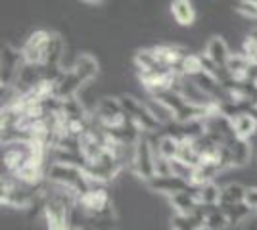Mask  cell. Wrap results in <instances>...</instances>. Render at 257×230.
Here are the masks:
<instances>
[{"mask_svg":"<svg viewBox=\"0 0 257 230\" xmlns=\"http://www.w3.org/2000/svg\"><path fill=\"white\" fill-rule=\"evenodd\" d=\"M62 54H64V39L58 33L46 29L33 31L22 46L23 64L41 67L46 79L50 81H56V77L62 73L60 71Z\"/></svg>","mask_w":257,"mask_h":230,"instance_id":"6da1fadb","label":"cell"},{"mask_svg":"<svg viewBox=\"0 0 257 230\" xmlns=\"http://www.w3.org/2000/svg\"><path fill=\"white\" fill-rule=\"evenodd\" d=\"M41 199L48 230H75L73 213L77 207V196L56 184L44 182Z\"/></svg>","mask_w":257,"mask_h":230,"instance_id":"7a4b0ae2","label":"cell"},{"mask_svg":"<svg viewBox=\"0 0 257 230\" xmlns=\"http://www.w3.org/2000/svg\"><path fill=\"white\" fill-rule=\"evenodd\" d=\"M98 62L94 56L81 54L75 60L71 69L62 71L54 81V94L58 100H69L75 98L79 88L85 87L98 75Z\"/></svg>","mask_w":257,"mask_h":230,"instance_id":"3957f363","label":"cell"},{"mask_svg":"<svg viewBox=\"0 0 257 230\" xmlns=\"http://www.w3.org/2000/svg\"><path fill=\"white\" fill-rule=\"evenodd\" d=\"M46 182L64 188L77 197H81L94 186L83 167L71 163H58V161H50L46 167Z\"/></svg>","mask_w":257,"mask_h":230,"instance_id":"277c9868","label":"cell"},{"mask_svg":"<svg viewBox=\"0 0 257 230\" xmlns=\"http://www.w3.org/2000/svg\"><path fill=\"white\" fill-rule=\"evenodd\" d=\"M123 167H125V161L113 150L106 148L104 152H100L94 157L86 159L85 173L90 178L92 184H106V182L113 180L123 171Z\"/></svg>","mask_w":257,"mask_h":230,"instance_id":"5b68a950","label":"cell"},{"mask_svg":"<svg viewBox=\"0 0 257 230\" xmlns=\"http://www.w3.org/2000/svg\"><path fill=\"white\" fill-rule=\"evenodd\" d=\"M44 186V184H43ZM43 186L33 188L23 184L20 180H16L10 175H2V182H0V201L2 205L14 209H25L31 207L33 203L43 197Z\"/></svg>","mask_w":257,"mask_h":230,"instance_id":"8992f818","label":"cell"},{"mask_svg":"<svg viewBox=\"0 0 257 230\" xmlns=\"http://www.w3.org/2000/svg\"><path fill=\"white\" fill-rule=\"evenodd\" d=\"M77 213H81L83 217L98 219V217H107L113 215V201L104 184H94L86 194L77 197Z\"/></svg>","mask_w":257,"mask_h":230,"instance_id":"52a82bcc","label":"cell"},{"mask_svg":"<svg viewBox=\"0 0 257 230\" xmlns=\"http://www.w3.org/2000/svg\"><path fill=\"white\" fill-rule=\"evenodd\" d=\"M121 106L125 110L127 119L139 129L142 134L144 132H156L161 127L160 119L156 117V113L152 111V108L148 104L140 102L135 96H121Z\"/></svg>","mask_w":257,"mask_h":230,"instance_id":"ba28073f","label":"cell"},{"mask_svg":"<svg viewBox=\"0 0 257 230\" xmlns=\"http://www.w3.org/2000/svg\"><path fill=\"white\" fill-rule=\"evenodd\" d=\"M156 167H158V153L154 152V146L150 140L146 136H142L139 144L135 146L128 169L133 171V175L139 176L140 180L148 182L156 176Z\"/></svg>","mask_w":257,"mask_h":230,"instance_id":"9c48e42d","label":"cell"},{"mask_svg":"<svg viewBox=\"0 0 257 230\" xmlns=\"http://www.w3.org/2000/svg\"><path fill=\"white\" fill-rule=\"evenodd\" d=\"M90 117H92V123L98 125L102 131L119 129L127 121V115H125V110H123L119 98H102L96 104L94 113Z\"/></svg>","mask_w":257,"mask_h":230,"instance_id":"30bf717a","label":"cell"},{"mask_svg":"<svg viewBox=\"0 0 257 230\" xmlns=\"http://www.w3.org/2000/svg\"><path fill=\"white\" fill-rule=\"evenodd\" d=\"M23 56L22 50H16L12 44H2V54H0V85L2 88L14 87L18 77L22 73Z\"/></svg>","mask_w":257,"mask_h":230,"instance_id":"8fae6325","label":"cell"},{"mask_svg":"<svg viewBox=\"0 0 257 230\" xmlns=\"http://www.w3.org/2000/svg\"><path fill=\"white\" fill-rule=\"evenodd\" d=\"M152 50H154V56H156L158 64H160L163 69L175 71V73L181 71L182 62L186 60V56L190 54L186 48L177 46V44H160V46H154ZM179 75H181V73H179Z\"/></svg>","mask_w":257,"mask_h":230,"instance_id":"7c38bea8","label":"cell"},{"mask_svg":"<svg viewBox=\"0 0 257 230\" xmlns=\"http://www.w3.org/2000/svg\"><path fill=\"white\" fill-rule=\"evenodd\" d=\"M230 50H228V44L223 37H211L209 43L205 46L204 58L207 62V66L211 69H225L228 64V58H230Z\"/></svg>","mask_w":257,"mask_h":230,"instance_id":"4fadbf2b","label":"cell"},{"mask_svg":"<svg viewBox=\"0 0 257 230\" xmlns=\"http://www.w3.org/2000/svg\"><path fill=\"white\" fill-rule=\"evenodd\" d=\"M146 186L150 188L152 192H158V194H165V196H177L181 194L184 190H188L190 184L181 178V176H175V175H160V176H154L152 180L146 182Z\"/></svg>","mask_w":257,"mask_h":230,"instance_id":"5bb4252c","label":"cell"},{"mask_svg":"<svg viewBox=\"0 0 257 230\" xmlns=\"http://www.w3.org/2000/svg\"><path fill=\"white\" fill-rule=\"evenodd\" d=\"M169 199H171V205L175 207V213H179V215H190V213H198V211L205 209L200 203L198 190L194 186H190L188 190L181 192V194H177V196L169 197Z\"/></svg>","mask_w":257,"mask_h":230,"instance_id":"9a60e30c","label":"cell"},{"mask_svg":"<svg viewBox=\"0 0 257 230\" xmlns=\"http://www.w3.org/2000/svg\"><path fill=\"white\" fill-rule=\"evenodd\" d=\"M232 127H234V134L240 140L249 142V138H253L257 134V111H244L232 117Z\"/></svg>","mask_w":257,"mask_h":230,"instance_id":"2e32d148","label":"cell"},{"mask_svg":"<svg viewBox=\"0 0 257 230\" xmlns=\"http://www.w3.org/2000/svg\"><path fill=\"white\" fill-rule=\"evenodd\" d=\"M173 230H205V209L190 215H179L175 213L171 219Z\"/></svg>","mask_w":257,"mask_h":230,"instance_id":"e0dca14e","label":"cell"},{"mask_svg":"<svg viewBox=\"0 0 257 230\" xmlns=\"http://www.w3.org/2000/svg\"><path fill=\"white\" fill-rule=\"evenodd\" d=\"M226 150V157H228V165L230 167H242L249 161L251 157V146L246 140H240L236 138L232 144H228L225 148Z\"/></svg>","mask_w":257,"mask_h":230,"instance_id":"ac0fdd59","label":"cell"},{"mask_svg":"<svg viewBox=\"0 0 257 230\" xmlns=\"http://www.w3.org/2000/svg\"><path fill=\"white\" fill-rule=\"evenodd\" d=\"M246 186L230 182L226 186H221V199H219V207H230V205H240L246 203Z\"/></svg>","mask_w":257,"mask_h":230,"instance_id":"d6986e66","label":"cell"},{"mask_svg":"<svg viewBox=\"0 0 257 230\" xmlns=\"http://www.w3.org/2000/svg\"><path fill=\"white\" fill-rule=\"evenodd\" d=\"M171 14L175 18V22L182 25V27H190L196 20V10L194 4L188 0H175L171 2Z\"/></svg>","mask_w":257,"mask_h":230,"instance_id":"ffe728a7","label":"cell"},{"mask_svg":"<svg viewBox=\"0 0 257 230\" xmlns=\"http://www.w3.org/2000/svg\"><path fill=\"white\" fill-rule=\"evenodd\" d=\"M179 136H175V134H163L158 138V157L160 159H165V161H173V159H177V155H179Z\"/></svg>","mask_w":257,"mask_h":230,"instance_id":"44dd1931","label":"cell"},{"mask_svg":"<svg viewBox=\"0 0 257 230\" xmlns=\"http://www.w3.org/2000/svg\"><path fill=\"white\" fill-rule=\"evenodd\" d=\"M226 226H230V222L223 209L219 205L205 207V230H225Z\"/></svg>","mask_w":257,"mask_h":230,"instance_id":"7402d4cb","label":"cell"},{"mask_svg":"<svg viewBox=\"0 0 257 230\" xmlns=\"http://www.w3.org/2000/svg\"><path fill=\"white\" fill-rule=\"evenodd\" d=\"M198 190V199L204 207H215L219 205V199H221V186H217L215 182L204 184V186L196 188Z\"/></svg>","mask_w":257,"mask_h":230,"instance_id":"603a6c76","label":"cell"},{"mask_svg":"<svg viewBox=\"0 0 257 230\" xmlns=\"http://www.w3.org/2000/svg\"><path fill=\"white\" fill-rule=\"evenodd\" d=\"M234 12L249 18V20H257V0H240L234 4Z\"/></svg>","mask_w":257,"mask_h":230,"instance_id":"cb8c5ba5","label":"cell"},{"mask_svg":"<svg viewBox=\"0 0 257 230\" xmlns=\"http://www.w3.org/2000/svg\"><path fill=\"white\" fill-rule=\"evenodd\" d=\"M242 54L246 56V60L251 64L253 69H257V41H253L249 35L244 41V46H242Z\"/></svg>","mask_w":257,"mask_h":230,"instance_id":"d4e9b609","label":"cell"},{"mask_svg":"<svg viewBox=\"0 0 257 230\" xmlns=\"http://www.w3.org/2000/svg\"><path fill=\"white\" fill-rule=\"evenodd\" d=\"M246 205L253 213H257V188H246Z\"/></svg>","mask_w":257,"mask_h":230,"instance_id":"484cf974","label":"cell"},{"mask_svg":"<svg viewBox=\"0 0 257 230\" xmlns=\"http://www.w3.org/2000/svg\"><path fill=\"white\" fill-rule=\"evenodd\" d=\"M242 230H257V213H251V217L242 224Z\"/></svg>","mask_w":257,"mask_h":230,"instance_id":"4316f807","label":"cell"},{"mask_svg":"<svg viewBox=\"0 0 257 230\" xmlns=\"http://www.w3.org/2000/svg\"><path fill=\"white\" fill-rule=\"evenodd\" d=\"M86 4H92V6H100V4H104L102 0H85Z\"/></svg>","mask_w":257,"mask_h":230,"instance_id":"83f0119b","label":"cell"},{"mask_svg":"<svg viewBox=\"0 0 257 230\" xmlns=\"http://www.w3.org/2000/svg\"><path fill=\"white\" fill-rule=\"evenodd\" d=\"M249 37H251V39H253V41H257V29H253V31H251V33H249Z\"/></svg>","mask_w":257,"mask_h":230,"instance_id":"f1b7e54d","label":"cell"},{"mask_svg":"<svg viewBox=\"0 0 257 230\" xmlns=\"http://www.w3.org/2000/svg\"><path fill=\"white\" fill-rule=\"evenodd\" d=\"M75 230H90V228H75Z\"/></svg>","mask_w":257,"mask_h":230,"instance_id":"f546056e","label":"cell"}]
</instances>
